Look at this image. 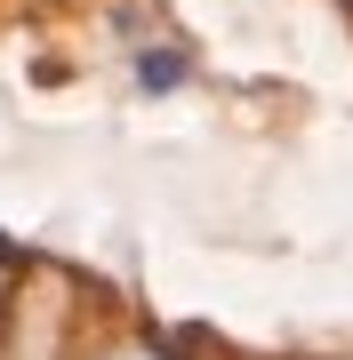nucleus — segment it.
<instances>
[{
  "instance_id": "obj_1",
  "label": "nucleus",
  "mask_w": 353,
  "mask_h": 360,
  "mask_svg": "<svg viewBox=\"0 0 353 360\" xmlns=\"http://www.w3.org/2000/svg\"><path fill=\"white\" fill-rule=\"evenodd\" d=\"M120 360H153V352H120Z\"/></svg>"
}]
</instances>
